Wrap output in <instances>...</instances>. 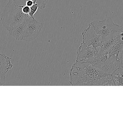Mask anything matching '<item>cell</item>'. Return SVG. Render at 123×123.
<instances>
[{"label":"cell","mask_w":123,"mask_h":123,"mask_svg":"<svg viewBox=\"0 0 123 123\" xmlns=\"http://www.w3.org/2000/svg\"><path fill=\"white\" fill-rule=\"evenodd\" d=\"M34 4V1L32 0H26L25 5L30 7V6H32Z\"/></svg>","instance_id":"cell-12"},{"label":"cell","mask_w":123,"mask_h":123,"mask_svg":"<svg viewBox=\"0 0 123 123\" xmlns=\"http://www.w3.org/2000/svg\"><path fill=\"white\" fill-rule=\"evenodd\" d=\"M23 6L18 4L14 0H9L5 6L0 20L2 25L7 30L12 29L30 18L28 14L22 12Z\"/></svg>","instance_id":"cell-2"},{"label":"cell","mask_w":123,"mask_h":123,"mask_svg":"<svg viewBox=\"0 0 123 123\" xmlns=\"http://www.w3.org/2000/svg\"><path fill=\"white\" fill-rule=\"evenodd\" d=\"M91 23L102 37V41L123 32V26L115 24L110 17L107 16L105 19L95 21Z\"/></svg>","instance_id":"cell-3"},{"label":"cell","mask_w":123,"mask_h":123,"mask_svg":"<svg viewBox=\"0 0 123 123\" xmlns=\"http://www.w3.org/2000/svg\"><path fill=\"white\" fill-rule=\"evenodd\" d=\"M82 34L83 37L82 43L87 46L92 45L99 50L102 39L91 23L89 24L88 27L82 32Z\"/></svg>","instance_id":"cell-4"},{"label":"cell","mask_w":123,"mask_h":123,"mask_svg":"<svg viewBox=\"0 0 123 123\" xmlns=\"http://www.w3.org/2000/svg\"><path fill=\"white\" fill-rule=\"evenodd\" d=\"M22 11L24 13L29 15L30 12V7L26 5L23 6L22 8Z\"/></svg>","instance_id":"cell-11"},{"label":"cell","mask_w":123,"mask_h":123,"mask_svg":"<svg viewBox=\"0 0 123 123\" xmlns=\"http://www.w3.org/2000/svg\"><path fill=\"white\" fill-rule=\"evenodd\" d=\"M39 8V6L37 4H34L32 6L30 7V12L29 14V15L30 18H34V15L37 12Z\"/></svg>","instance_id":"cell-9"},{"label":"cell","mask_w":123,"mask_h":123,"mask_svg":"<svg viewBox=\"0 0 123 123\" xmlns=\"http://www.w3.org/2000/svg\"><path fill=\"white\" fill-rule=\"evenodd\" d=\"M112 76L116 86H123V69L120 68L116 70Z\"/></svg>","instance_id":"cell-7"},{"label":"cell","mask_w":123,"mask_h":123,"mask_svg":"<svg viewBox=\"0 0 123 123\" xmlns=\"http://www.w3.org/2000/svg\"><path fill=\"white\" fill-rule=\"evenodd\" d=\"M43 27V23L39 22L35 18H30L22 40L28 42L35 39L39 36Z\"/></svg>","instance_id":"cell-5"},{"label":"cell","mask_w":123,"mask_h":123,"mask_svg":"<svg viewBox=\"0 0 123 123\" xmlns=\"http://www.w3.org/2000/svg\"><path fill=\"white\" fill-rule=\"evenodd\" d=\"M97 86H115L112 75L109 74L105 78L100 79L98 83Z\"/></svg>","instance_id":"cell-8"},{"label":"cell","mask_w":123,"mask_h":123,"mask_svg":"<svg viewBox=\"0 0 123 123\" xmlns=\"http://www.w3.org/2000/svg\"><path fill=\"white\" fill-rule=\"evenodd\" d=\"M28 22V20L18 25L12 29L8 30L11 36L17 41L22 40Z\"/></svg>","instance_id":"cell-6"},{"label":"cell","mask_w":123,"mask_h":123,"mask_svg":"<svg viewBox=\"0 0 123 123\" xmlns=\"http://www.w3.org/2000/svg\"><path fill=\"white\" fill-rule=\"evenodd\" d=\"M36 1V3L38 4L39 8L40 9H43L46 8L47 6V0H32Z\"/></svg>","instance_id":"cell-10"},{"label":"cell","mask_w":123,"mask_h":123,"mask_svg":"<svg viewBox=\"0 0 123 123\" xmlns=\"http://www.w3.org/2000/svg\"><path fill=\"white\" fill-rule=\"evenodd\" d=\"M108 75L91 62L76 61L70 70L69 83L72 86H97Z\"/></svg>","instance_id":"cell-1"}]
</instances>
